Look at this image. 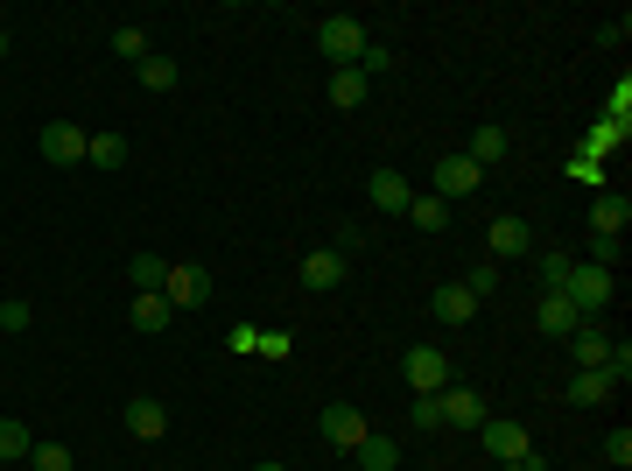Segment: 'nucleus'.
<instances>
[{
	"mask_svg": "<svg viewBox=\"0 0 632 471\" xmlns=\"http://www.w3.org/2000/svg\"><path fill=\"white\" fill-rule=\"evenodd\" d=\"M0 56H8V29H0Z\"/></svg>",
	"mask_w": 632,
	"mask_h": 471,
	"instance_id": "4c0bfd02",
	"label": "nucleus"
},
{
	"mask_svg": "<svg viewBox=\"0 0 632 471\" xmlns=\"http://www.w3.org/2000/svg\"><path fill=\"white\" fill-rule=\"evenodd\" d=\"M85 127H71V120H50L43 127V141H35V148H43V162H56V169H71V162H85Z\"/></svg>",
	"mask_w": 632,
	"mask_h": 471,
	"instance_id": "39448f33",
	"label": "nucleus"
},
{
	"mask_svg": "<svg viewBox=\"0 0 632 471\" xmlns=\"http://www.w3.org/2000/svg\"><path fill=\"white\" fill-rule=\"evenodd\" d=\"M478 176H485V169H478V162L464 156V148L436 162V191H443V204H450V197H471V191H478Z\"/></svg>",
	"mask_w": 632,
	"mask_h": 471,
	"instance_id": "6e6552de",
	"label": "nucleus"
},
{
	"mask_svg": "<svg viewBox=\"0 0 632 471\" xmlns=\"http://www.w3.org/2000/svg\"><path fill=\"white\" fill-rule=\"evenodd\" d=\"M29 464H35V471H71V450H64V443H35Z\"/></svg>",
	"mask_w": 632,
	"mask_h": 471,
	"instance_id": "c756f323",
	"label": "nucleus"
},
{
	"mask_svg": "<svg viewBox=\"0 0 632 471\" xmlns=\"http://www.w3.org/2000/svg\"><path fill=\"white\" fill-rule=\"evenodd\" d=\"M478 437H485V450H492V458H500V464H521L527 458V429L521 422H506V416H485V429H478Z\"/></svg>",
	"mask_w": 632,
	"mask_h": 471,
	"instance_id": "0eeeda50",
	"label": "nucleus"
},
{
	"mask_svg": "<svg viewBox=\"0 0 632 471\" xmlns=\"http://www.w3.org/2000/svg\"><path fill=\"white\" fill-rule=\"evenodd\" d=\"M485 247L500 254V260H513V254H534V225L521 218V212H506V218H492V233H485Z\"/></svg>",
	"mask_w": 632,
	"mask_h": 471,
	"instance_id": "1a4fd4ad",
	"label": "nucleus"
},
{
	"mask_svg": "<svg viewBox=\"0 0 632 471\" xmlns=\"http://www.w3.org/2000/svg\"><path fill=\"white\" fill-rule=\"evenodd\" d=\"M338 281H344V254L338 247L302 254V289H338Z\"/></svg>",
	"mask_w": 632,
	"mask_h": 471,
	"instance_id": "2eb2a0df",
	"label": "nucleus"
},
{
	"mask_svg": "<svg viewBox=\"0 0 632 471\" xmlns=\"http://www.w3.org/2000/svg\"><path fill=\"white\" fill-rule=\"evenodd\" d=\"M415 429H443V394H415Z\"/></svg>",
	"mask_w": 632,
	"mask_h": 471,
	"instance_id": "7c9ffc66",
	"label": "nucleus"
},
{
	"mask_svg": "<svg viewBox=\"0 0 632 471\" xmlns=\"http://www.w3.org/2000/svg\"><path fill=\"white\" fill-rule=\"evenodd\" d=\"M569 402L598 408V402H611V381H604V373H577V381H569Z\"/></svg>",
	"mask_w": 632,
	"mask_h": 471,
	"instance_id": "a878e982",
	"label": "nucleus"
},
{
	"mask_svg": "<svg viewBox=\"0 0 632 471\" xmlns=\"http://www.w3.org/2000/svg\"><path fill=\"white\" fill-rule=\"evenodd\" d=\"M604 458H611V464H619V471L632 464V437H625V429H611V437H604Z\"/></svg>",
	"mask_w": 632,
	"mask_h": 471,
	"instance_id": "f704fd0d",
	"label": "nucleus"
},
{
	"mask_svg": "<svg viewBox=\"0 0 632 471\" xmlns=\"http://www.w3.org/2000/svg\"><path fill=\"white\" fill-rule=\"evenodd\" d=\"M436 317H443V324H471L478 317V296L464 289V281H443V289H436V303H429Z\"/></svg>",
	"mask_w": 632,
	"mask_h": 471,
	"instance_id": "f3484780",
	"label": "nucleus"
},
{
	"mask_svg": "<svg viewBox=\"0 0 632 471\" xmlns=\"http://www.w3.org/2000/svg\"><path fill=\"white\" fill-rule=\"evenodd\" d=\"M169 310H197L211 303V268H197V260H183V268H169Z\"/></svg>",
	"mask_w": 632,
	"mask_h": 471,
	"instance_id": "7ed1b4c3",
	"label": "nucleus"
},
{
	"mask_svg": "<svg viewBox=\"0 0 632 471\" xmlns=\"http://www.w3.org/2000/svg\"><path fill=\"white\" fill-rule=\"evenodd\" d=\"M464 289L478 296V303H485V296H492V289H500V268H471V281H464Z\"/></svg>",
	"mask_w": 632,
	"mask_h": 471,
	"instance_id": "c9c22d12",
	"label": "nucleus"
},
{
	"mask_svg": "<svg viewBox=\"0 0 632 471\" xmlns=\"http://www.w3.org/2000/svg\"><path fill=\"white\" fill-rule=\"evenodd\" d=\"M563 296L577 303V317H598V310L611 303V275L590 268V260H577V268H569V281H563Z\"/></svg>",
	"mask_w": 632,
	"mask_h": 471,
	"instance_id": "f03ea898",
	"label": "nucleus"
},
{
	"mask_svg": "<svg viewBox=\"0 0 632 471\" xmlns=\"http://www.w3.org/2000/svg\"><path fill=\"white\" fill-rule=\"evenodd\" d=\"M133 78H141L148 92H176V64H169V56H156V50H148L141 64H133Z\"/></svg>",
	"mask_w": 632,
	"mask_h": 471,
	"instance_id": "5701e85b",
	"label": "nucleus"
},
{
	"mask_svg": "<svg viewBox=\"0 0 632 471\" xmlns=\"http://www.w3.org/2000/svg\"><path fill=\"white\" fill-rule=\"evenodd\" d=\"M590 268H619V239H598V233H590Z\"/></svg>",
	"mask_w": 632,
	"mask_h": 471,
	"instance_id": "72a5a7b5",
	"label": "nucleus"
},
{
	"mask_svg": "<svg viewBox=\"0 0 632 471\" xmlns=\"http://www.w3.org/2000/svg\"><path fill=\"white\" fill-rule=\"evenodd\" d=\"M400 218H408L415 233H443V225H450V204H443V197H408V212H400Z\"/></svg>",
	"mask_w": 632,
	"mask_h": 471,
	"instance_id": "4be33fe9",
	"label": "nucleus"
},
{
	"mask_svg": "<svg viewBox=\"0 0 632 471\" xmlns=\"http://www.w3.org/2000/svg\"><path fill=\"white\" fill-rule=\"evenodd\" d=\"M464 156H471L478 169L506 162V127H471V148H464Z\"/></svg>",
	"mask_w": 632,
	"mask_h": 471,
	"instance_id": "412c9836",
	"label": "nucleus"
},
{
	"mask_svg": "<svg viewBox=\"0 0 632 471\" xmlns=\"http://www.w3.org/2000/svg\"><path fill=\"white\" fill-rule=\"evenodd\" d=\"M534 268H542V289H563L577 260H569V254H542V260H534Z\"/></svg>",
	"mask_w": 632,
	"mask_h": 471,
	"instance_id": "c85d7f7f",
	"label": "nucleus"
},
{
	"mask_svg": "<svg viewBox=\"0 0 632 471\" xmlns=\"http://www.w3.org/2000/svg\"><path fill=\"white\" fill-rule=\"evenodd\" d=\"M577 324H583L577 303H569L563 289H548V296H542V310H534V331H542V338H569Z\"/></svg>",
	"mask_w": 632,
	"mask_h": 471,
	"instance_id": "f8f14e48",
	"label": "nucleus"
},
{
	"mask_svg": "<svg viewBox=\"0 0 632 471\" xmlns=\"http://www.w3.org/2000/svg\"><path fill=\"white\" fill-rule=\"evenodd\" d=\"M254 471H281V464H254Z\"/></svg>",
	"mask_w": 632,
	"mask_h": 471,
	"instance_id": "58836bf2",
	"label": "nucleus"
},
{
	"mask_svg": "<svg viewBox=\"0 0 632 471\" xmlns=\"http://www.w3.org/2000/svg\"><path fill=\"white\" fill-rule=\"evenodd\" d=\"M500 471H548V464H542V458H534V450H527L521 464H500Z\"/></svg>",
	"mask_w": 632,
	"mask_h": 471,
	"instance_id": "e433bc0d",
	"label": "nucleus"
},
{
	"mask_svg": "<svg viewBox=\"0 0 632 471\" xmlns=\"http://www.w3.org/2000/svg\"><path fill=\"white\" fill-rule=\"evenodd\" d=\"M366 92H373V85L358 78L352 64H344V71H331V106H338V113H358V106H366Z\"/></svg>",
	"mask_w": 632,
	"mask_h": 471,
	"instance_id": "aec40b11",
	"label": "nucleus"
},
{
	"mask_svg": "<svg viewBox=\"0 0 632 471\" xmlns=\"http://www.w3.org/2000/svg\"><path fill=\"white\" fill-rule=\"evenodd\" d=\"M113 50H120L127 64H141V56H148V35H141V29H120V35H113Z\"/></svg>",
	"mask_w": 632,
	"mask_h": 471,
	"instance_id": "473e14b6",
	"label": "nucleus"
},
{
	"mask_svg": "<svg viewBox=\"0 0 632 471\" xmlns=\"http://www.w3.org/2000/svg\"><path fill=\"white\" fill-rule=\"evenodd\" d=\"M400 366H408V387H415V394H443V387H450V360H443L436 345H415Z\"/></svg>",
	"mask_w": 632,
	"mask_h": 471,
	"instance_id": "423d86ee",
	"label": "nucleus"
},
{
	"mask_svg": "<svg viewBox=\"0 0 632 471\" xmlns=\"http://www.w3.org/2000/svg\"><path fill=\"white\" fill-rule=\"evenodd\" d=\"M352 71H358L366 85H373V78H387V71H394V50H387V43H366V50H358V64H352Z\"/></svg>",
	"mask_w": 632,
	"mask_h": 471,
	"instance_id": "bb28decb",
	"label": "nucleus"
},
{
	"mask_svg": "<svg viewBox=\"0 0 632 471\" xmlns=\"http://www.w3.org/2000/svg\"><path fill=\"white\" fill-rule=\"evenodd\" d=\"M563 345H569V360H577L583 373H598V366H604V352H611V338H604L598 324H577V331L563 338Z\"/></svg>",
	"mask_w": 632,
	"mask_h": 471,
	"instance_id": "4468645a",
	"label": "nucleus"
},
{
	"mask_svg": "<svg viewBox=\"0 0 632 471\" xmlns=\"http://www.w3.org/2000/svg\"><path fill=\"white\" fill-rule=\"evenodd\" d=\"M632 225V197L625 191H598V204H590V233L598 239H619Z\"/></svg>",
	"mask_w": 632,
	"mask_h": 471,
	"instance_id": "9b49d317",
	"label": "nucleus"
},
{
	"mask_svg": "<svg viewBox=\"0 0 632 471\" xmlns=\"http://www.w3.org/2000/svg\"><path fill=\"white\" fill-rule=\"evenodd\" d=\"M35 437H29V422H14V416H0V464H14V458H29Z\"/></svg>",
	"mask_w": 632,
	"mask_h": 471,
	"instance_id": "b1692460",
	"label": "nucleus"
},
{
	"mask_svg": "<svg viewBox=\"0 0 632 471\" xmlns=\"http://www.w3.org/2000/svg\"><path fill=\"white\" fill-rule=\"evenodd\" d=\"M29 324H35L29 303H0V338H14V331H29Z\"/></svg>",
	"mask_w": 632,
	"mask_h": 471,
	"instance_id": "2f4dec72",
	"label": "nucleus"
},
{
	"mask_svg": "<svg viewBox=\"0 0 632 471\" xmlns=\"http://www.w3.org/2000/svg\"><path fill=\"white\" fill-rule=\"evenodd\" d=\"M366 197H373V212H408V176H400V169H373L366 176Z\"/></svg>",
	"mask_w": 632,
	"mask_h": 471,
	"instance_id": "ddd939ff",
	"label": "nucleus"
},
{
	"mask_svg": "<svg viewBox=\"0 0 632 471\" xmlns=\"http://www.w3.org/2000/svg\"><path fill=\"white\" fill-rule=\"evenodd\" d=\"M85 162H92V169H120V162H127V141H120V135H92V141H85Z\"/></svg>",
	"mask_w": 632,
	"mask_h": 471,
	"instance_id": "393cba45",
	"label": "nucleus"
},
{
	"mask_svg": "<svg viewBox=\"0 0 632 471\" xmlns=\"http://www.w3.org/2000/svg\"><path fill=\"white\" fill-rule=\"evenodd\" d=\"M127 281H133V296H156V289H169V260L162 254H133Z\"/></svg>",
	"mask_w": 632,
	"mask_h": 471,
	"instance_id": "6ab92c4d",
	"label": "nucleus"
},
{
	"mask_svg": "<svg viewBox=\"0 0 632 471\" xmlns=\"http://www.w3.org/2000/svg\"><path fill=\"white\" fill-rule=\"evenodd\" d=\"M317 50L344 71V64H358V50H366V29H358L352 14H331V22H317Z\"/></svg>",
	"mask_w": 632,
	"mask_h": 471,
	"instance_id": "f257e3e1",
	"label": "nucleus"
},
{
	"mask_svg": "<svg viewBox=\"0 0 632 471\" xmlns=\"http://www.w3.org/2000/svg\"><path fill=\"white\" fill-rule=\"evenodd\" d=\"M127 429H133V437H148V443H156L162 429H169V408L156 402V394H133V402H127Z\"/></svg>",
	"mask_w": 632,
	"mask_h": 471,
	"instance_id": "dca6fc26",
	"label": "nucleus"
},
{
	"mask_svg": "<svg viewBox=\"0 0 632 471\" xmlns=\"http://www.w3.org/2000/svg\"><path fill=\"white\" fill-rule=\"evenodd\" d=\"M127 324L141 331V338L169 331V296H162V289H156V296H133V303H127Z\"/></svg>",
	"mask_w": 632,
	"mask_h": 471,
	"instance_id": "a211bd4d",
	"label": "nucleus"
},
{
	"mask_svg": "<svg viewBox=\"0 0 632 471\" xmlns=\"http://www.w3.org/2000/svg\"><path fill=\"white\" fill-rule=\"evenodd\" d=\"M352 458L366 464V471H394V443H387V437H366V443L352 450Z\"/></svg>",
	"mask_w": 632,
	"mask_h": 471,
	"instance_id": "cd10ccee",
	"label": "nucleus"
},
{
	"mask_svg": "<svg viewBox=\"0 0 632 471\" xmlns=\"http://www.w3.org/2000/svg\"><path fill=\"white\" fill-rule=\"evenodd\" d=\"M443 422L450 429H485V394H478V387H443Z\"/></svg>",
	"mask_w": 632,
	"mask_h": 471,
	"instance_id": "9d476101",
	"label": "nucleus"
},
{
	"mask_svg": "<svg viewBox=\"0 0 632 471\" xmlns=\"http://www.w3.org/2000/svg\"><path fill=\"white\" fill-rule=\"evenodd\" d=\"M323 443H331V450H358V443H366L373 437V429H366V416H358V408H344V402H331V408H323Z\"/></svg>",
	"mask_w": 632,
	"mask_h": 471,
	"instance_id": "20e7f679",
	"label": "nucleus"
}]
</instances>
